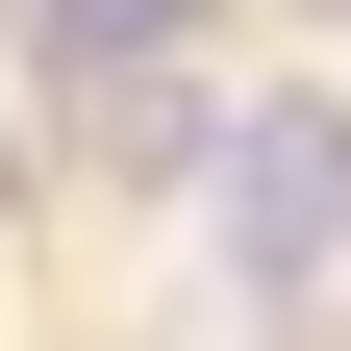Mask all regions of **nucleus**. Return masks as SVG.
Instances as JSON below:
<instances>
[{
  "instance_id": "nucleus-2",
  "label": "nucleus",
  "mask_w": 351,
  "mask_h": 351,
  "mask_svg": "<svg viewBox=\"0 0 351 351\" xmlns=\"http://www.w3.org/2000/svg\"><path fill=\"white\" fill-rule=\"evenodd\" d=\"M176 25H201V0H25V51H51V75H125V51H176Z\"/></svg>"
},
{
  "instance_id": "nucleus-1",
  "label": "nucleus",
  "mask_w": 351,
  "mask_h": 351,
  "mask_svg": "<svg viewBox=\"0 0 351 351\" xmlns=\"http://www.w3.org/2000/svg\"><path fill=\"white\" fill-rule=\"evenodd\" d=\"M301 276H351V101L226 125V301H301Z\"/></svg>"
}]
</instances>
